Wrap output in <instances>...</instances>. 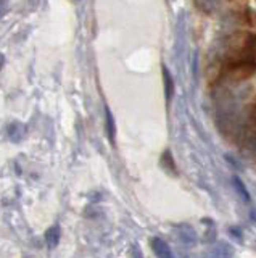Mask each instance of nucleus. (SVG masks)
Segmentation results:
<instances>
[{
  "label": "nucleus",
  "mask_w": 256,
  "mask_h": 258,
  "mask_svg": "<svg viewBox=\"0 0 256 258\" xmlns=\"http://www.w3.org/2000/svg\"><path fill=\"white\" fill-rule=\"evenodd\" d=\"M256 36L251 32H235L227 42L224 73L235 81L250 78L256 71Z\"/></svg>",
  "instance_id": "obj_1"
},
{
  "label": "nucleus",
  "mask_w": 256,
  "mask_h": 258,
  "mask_svg": "<svg viewBox=\"0 0 256 258\" xmlns=\"http://www.w3.org/2000/svg\"><path fill=\"white\" fill-rule=\"evenodd\" d=\"M150 245H151V250H153L155 255H156L158 258H176L174 253L171 252L169 245H167L163 239L153 237V239L150 240Z\"/></svg>",
  "instance_id": "obj_2"
},
{
  "label": "nucleus",
  "mask_w": 256,
  "mask_h": 258,
  "mask_svg": "<svg viewBox=\"0 0 256 258\" xmlns=\"http://www.w3.org/2000/svg\"><path fill=\"white\" fill-rule=\"evenodd\" d=\"M45 244L49 248H55L60 244V237H61V231L58 226H52L45 231Z\"/></svg>",
  "instance_id": "obj_3"
},
{
  "label": "nucleus",
  "mask_w": 256,
  "mask_h": 258,
  "mask_svg": "<svg viewBox=\"0 0 256 258\" xmlns=\"http://www.w3.org/2000/svg\"><path fill=\"white\" fill-rule=\"evenodd\" d=\"M107 133H108L110 142H115V121H113V116H111L110 110H107Z\"/></svg>",
  "instance_id": "obj_4"
},
{
  "label": "nucleus",
  "mask_w": 256,
  "mask_h": 258,
  "mask_svg": "<svg viewBox=\"0 0 256 258\" xmlns=\"http://www.w3.org/2000/svg\"><path fill=\"white\" fill-rule=\"evenodd\" d=\"M163 73H164V84H166V97H167V99H171V94H173V79H171L169 73H167L166 68L163 70Z\"/></svg>",
  "instance_id": "obj_5"
},
{
  "label": "nucleus",
  "mask_w": 256,
  "mask_h": 258,
  "mask_svg": "<svg viewBox=\"0 0 256 258\" xmlns=\"http://www.w3.org/2000/svg\"><path fill=\"white\" fill-rule=\"evenodd\" d=\"M248 127H250V131L256 134V102L251 107V111H250V118H248Z\"/></svg>",
  "instance_id": "obj_6"
},
{
  "label": "nucleus",
  "mask_w": 256,
  "mask_h": 258,
  "mask_svg": "<svg viewBox=\"0 0 256 258\" xmlns=\"http://www.w3.org/2000/svg\"><path fill=\"white\" fill-rule=\"evenodd\" d=\"M234 184H235V187H237V190L242 194V197L248 202L250 200V194H248V190L245 189V185H243V182L238 179V177H234Z\"/></svg>",
  "instance_id": "obj_7"
},
{
  "label": "nucleus",
  "mask_w": 256,
  "mask_h": 258,
  "mask_svg": "<svg viewBox=\"0 0 256 258\" xmlns=\"http://www.w3.org/2000/svg\"><path fill=\"white\" fill-rule=\"evenodd\" d=\"M4 61H5V58H4V55H0V68L4 67Z\"/></svg>",
  "instance_id": "obj_8"
}]
</instances>
